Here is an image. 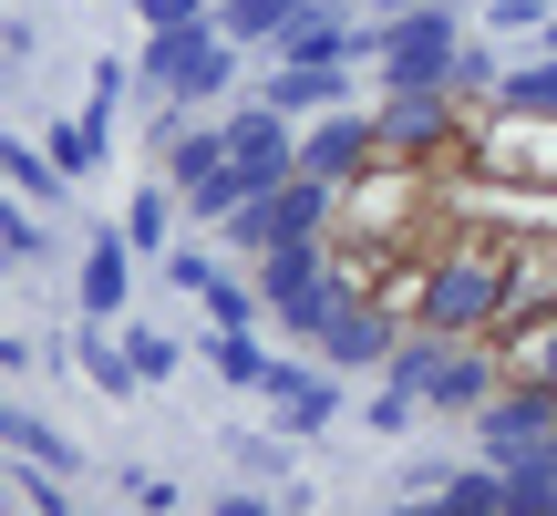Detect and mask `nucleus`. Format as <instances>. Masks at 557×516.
<instances>
[{
    "instance_id": "f257e3e1",
    "label": "nucleus",
    "mask_w": 557,
    "mask_h": 516,
    "mask_svg": "<svg viewBox=\"0 0 557 516\" xmlns=\"http://www.w3.org/2000/svg\"><path fill=\"white\" fill-rule=\"evenodd\" d=\"M506 238L517 228H455V238L434 248V269H423V331L444 341H496L506 331Z\"/></svg>"
},
{
    "instance_id": "f03ea898",
    "label": "nucleus",
    "mask_w": 557,
    "mask_h": 516,
    "mask_svg": "<svg viewBox=\"0 0 557 516\" xmlns=\"http://www.w3.org/2000/svg\"><path fill=\"white\" fill-rule=\"evenodd\" d=\"M465 176L506 186V197H557V114H537V103H485L465 124Z\"/></svg>"
},
{
    "instance_id": "7ed1b4c3",
    "label": "nucleus",
    "mask_w": 557,
    "mask_h": 516,
    "mask_svg": "<svg viewBox=\"0 0 557 516\" xmlns=\"http://www.w3.org/2000/svg\"><path fill=\"white\" fill-rule=\"evenodd\" d=\"M434 207H444L434 165L372 156V165H361L351 186H341V228H331V238H361V248H413L423 228H434Z\"/></svg>"
},
{
    "instance_id": "20e7f679",
    "label": "nucleus",
    "mask_w": 557,
    "mask_h": 516,
    "mask_svg": "<svg viewBox=\"0 0 557 516\" xmlns=\"http://www.w3.org/2000/svg\"><path fill=\"white\" fill-rule=\"evenodd\" d=\"M465 124H475V103L455 83H382V103H372L382 156H403V165H465Z\"/></svg>"
},
{
    "instance_id": "39448f33",
    "label": "nucleus",
    "mask_w": 557,
    "mask_h": 516,
    "mask_svg": "<svg viewBox=\"0 0 557 516\" xmlns=\"http://www.w3.org/2000/svg\"><path fill=\"white\" fill-rule=\"evenodd\" d=\"M145 94H176V103H218L238 94V41L218 21H186V32H145V62H135Z\"/></svg>"
},
{
    "instance_id": "423d86ee",
    "label": "nucleus",
    "mask_w": 557,
    "mask_h": 516,
    "mask_svg": "<svg viewBox=\"0 0 557 516\" xmlns=\"http://www.w3.org/2000/svg\"><path fill=\"white\" fill-rule=\"evenodd\" d=\"M465 52V0H423V11H393L382 21V83H444Z\"/></svg>"
},
{
    "instance_id": "0eeeda50",
    "label": "nucleus",
    "mask_w": 557,
    "mask_h": 516,
    "mask_svg": "<svg viewBox=\"0 0 557 516\" xmlns=\"http://www.w3.org/2000/svg\"><path fill=\"white\" fill-rule=\"evenodd\" d=\"M135 258H145V248L124 238V228H94V238L73 248V310L114 331V320L135 310Z\"/></svg>"
},
{
    "instance_id": "6e6552de",
    "label": "nucleus",
    "mask_w": 557,
    "mask_h": 516,
    "mask_svg": "<svg viewBox=\"0 0 557 516\" xmlns=\"http://www.w3.org/2000/svg\"><path fill=\"white\" fill-rule=\"evenodd\" d=\"M403 331H413V320H403L393 299H341V310H331V331H320L310 352L331 361V372H382V361L403 352Z\"/></svg>"
},
{
    "instance_id": "1a4fd4ad",
    "label": "nucleus",
    "mask_w": 557,
    "mask_h": 516,
    "mask_svg": "<svg viewBox=\"0 0 557 516\" xmlns=\"http://www.w3.org/2000/svg\"><path fill=\"white\" fill-rule=\"evenodd\" d=\"M341 382H351V372H331V361H269V382H259V393L278 403V434H289V444H310V434H331V423H341Z\"/></svg>"
},
{
    "instance_id": "9d476101",
    "label": "nucleus",
    "mask_w": 557,
    "mask_h": 516,
    "mask_svg": "<svg viewBox=\"0 0 557 516\" xmlns=\"http://www.w3.org/2000/svg\"><path fill=\"white\" fill-rule=\"evenodd\" d=\"M496 393H506V352H496V341H444L434 382H423V414H455V423H475Z\"/></svg>"
},
{
    "instance_id": "9b49d317",
    "label": "nucleus",
    "mask_w": 557,
    "mask_h": 516,
    "mask_svg": "<svg viewBox=\"0 0 557 516\" xmlns=\"http://www.w3.org/2000/svg\"><path fill=\"white\" fill-rule=\"evenodd\" d=\"M475 444H485L496 465L527 455V444H557V382H506V393L475 414Z\"/></svg>"
},
{
    "instance_id": "f8f14e48",
    "label": "nucleus",
    "mask_w": 557,
    "mask_h": 516,
    "mask_svg": "<svg viewBox=\"0 0 557 516\" xmlns=\"http://www.w3.org/2000/svg\"><path fill=\"white\" fill-rule=\"evenodd\" d=\"M248 279L269 290V320H278V310H299V299H320L341 279V248L331 238H278L269 258H248Z\"/></svg>"
},
{
    "instance_id": "ddd939ff",
    "label": "nucleus",
    "mask_w": 557,
    "mask_h": 516,
    "mask_svg": "<svg viewBox=\"0 0 557 516\" xmlns=\"http://www.w3.org/2000/svg\"><path fill=\"white\" fill-rule=\"evenodd\" d=\"M372 156H382V135H372V114H351V103H331V114L299 124V165H310V176H341V186H351Z\"/></svg>"
},
{
    "instance_id": "4468645a",
    "label": "nucleus",
    "mask_w": 557,
    "mask_h": 516,
    "mask_svg": "<svg viewBox=\"0 0 557 516\" xmlns=\"http://www.w3.org/2000/svg\"><path fill=\"white\" fill-rule=\"evenodd\" d=\"M557 310V228H517L506 238V331Z\"/></svg>"
},
{
    "instance_id": "2eb2a0df",
    "label": "nucleus",
    "mask_w": 557,
    "mask_h": 516,
    "mask_svg": "<svg viewBox=\"0 0 557 516\" xmlns=\"http://www.w3.org/2000/svg\"><path fill=\"white\" fill-rule=\"evenodd\" d=\"M351 73H361V62H269L248 94H259V103H278L289 124H310V114H331V103L351 94Z\"/></svg>"
},
{
    "instance_id": "dca6fc26",
    "label": "nucleus",
    "mask_w": 557,
    "mask_h": 516,
    "mask_svg": "<svg viewBox=\"0 0 557 516\" xmlns=\"http://www.w3.org/2000/svg\"><path fill=\"white\" fill-rule=\"evenodd\" d=\"M269 218H278V238H331L341 228V176H310V165H299V176L269 197Z\"/></svg>"
},
{
    "instance_id": "f3484780",
    "label": "nucleus",
    "mask_w": 557,
    "mask_h": 516,
    "mask_svg": "<svg viewBox=\"0 0 557 516\" xmlns=\"http://www.w3.org/2000/svg\"><path fill=\"white\" fill-rule=\"evenodd\" d=\"M310 11H320V0H218V32L238 41V52H278Z\"/></svg>"
},
{
    "instance_id": "a211bd4d",
    "label": "nucleus",
    "mask_w": 557,
    "mask_h": 516,
    "mask_svg": "<svg viewBox=\"0 0 557 516\" xmlns=\"http://www.w3.org/2000/svg\"><path fill=\"white\" fill-rule=\"evenodd\" d=\"M218 165H227V124H197V114H186L176 135H156V176L197 186V176H218Z\"/></svg>"
},
{
    "instance_id": "6ab92c4d",
    "label": "nucleus",
    "mask_w": 557,
    "mask_h": 516,
    "mask_svg": "<svg viewBox=\"0 0 557 516\" xmlns=\"http://www.w3.org/2000/svg\"><path fill=\"white\" fill-rule=\"evenodd\" d=\"M207 372H218L227 393H259V382H269V341L238 331V320H207Z\"/></svg>"
},
{
    "instance_id": "aec40b11",
    "label": "nucleus",
    "mask_w": 557,
    "mask_h": 516,
    "mask_svg": "<svg viewBox=\"0 0 557 516\" xmlns=\"http://www.w3.org/2000/svg\"><path fill=\"white\" fill-rule=\"evenodd\" d=\"M176 218H186V186H176V176H145V186H135V207H124V238H135L145 258H165Z\"/></svg>"
},
{
    "instance_id": "412c9836",
    "label": "nucleus",
    "mask_w": 557,
    "mask_h": 516,
    "mask_svg": "<svg viewBox=\"0 0 557 516\" xmlns=\"http://www.w3.org/2000/svg\"><path fill=\"white\" fill-rule=\"evenodd\" d=\"M423 506H444V516H506V465L485 455V465H444V486Z\"/></svg>"
},
{
    "instance_id": "4be33fe9",
    "label": "nucleus",
    "mask_w": 557,
    "mask_h": 516,
    "mask_svg": "<svg viewBox=\"0 0 557 516\" xmlns=\"http://www.w3.org/2000/svg\"><path fill=\"white\" fill-rule=\"evenodd\" d=\"M0 423H11V455H32V465H52V476H83V444L62 434L52 414H32V403H11V414H0Z\"/></svg>"
},
{
    "instance_id": "5701e85b",
    "label": "nucleus",
    "mask_w": 557,
    "mask_h": 516,
    "mask_svg": "<svg viewBox=\"0 0 557 516\" xmlns=\"http://www.w3.org/2000/svg\"><path fill=\"white\" fill-rule=\"evenodd\" d=\"M444 83H455V94H465V103L485 114V103L506 94V62H496V41H465V52H455V73H444Z\"/></svg>"
},
{
    "instance_id": "b1692460",
    "label": "nucleus",
    "mask_w": 557,
    "mask_h": 516,
    "mask_svg": "<svg viewBox=\"0 0 557 516\" xmlns=\"http://www.w3.org/2000/svg\"><path fill=\"white\" fill-rule=\"evenodd\" d=\"M0 176H11V197H52V186H73L52 165V145H0Z\"/></svg>"
},
{
    "instance_id": "393cba45",
    "label": "nucleus",
    "mask_w": 557,
    "mask_h": 516,
    "mask_svg": "<svg viewBox=\"0 0 557 516\" xmlns=\"http://www.w3.org/2000/svg\"><path fill=\"white\" fill-rule=\"evenodd\" d=\"M114 331H124V352H135V372H145V382H176V361H186V352L156 331V320H114Z\"/></svg>"
},
{
    "instance_id": "a878e982",
    "label": "nucleus",
    "mask_w": 557,
    "mask_h": 516,
    "mask_svg": "<svg viewBox=\"0 0 557 516\" xmlns=\"http://www.w3.org/2000/svg\"><path fill=\"white\" fill-rule=\"evenodd\" d=\"M361 423H372V434H393V444H403V434H413V423H423V393H403V382H382V393L361 403Z\"/></svg>"
},
{
    "instance_id": "bb28decb",
    "label": "nucleus",
    "mask_w": 557,
    "mask_h": 516,
    "mask_svg": "<svg viewBox=\"0 0 557 516\" xmlns=\"http://www.w3.org/2000/svg\"><path fill=\"white\" fill-rule=\"evenodd\" d=\"M41 248H52V228H41V218H32V197H21L11 218H0V258H11V269H32Z\"/></svg>"
},
{
    "instance_id": "cd10ccee",
    "label": "nucleus",
    "mask_w": 557,
    "mask_h": 516,
    "mask_svg": "<svg viewBox=\"0 0 557 516\" xmlns=\"http://www.w3.org/2000/svg\"><path fill=\"white\" fill-rule=\"evenodd\" d=\"M278 455H289V434H227V465L238 476H278Z\"/></svg>"
},
{
    "instance_id": "c85d7f7f",
    "label": "nucleus",
    "mask_w": 557,
    "mask_h": 516,
    "mask_svg": "<svg viewBox=\"0 0 557 516\" xmlns=\"http://www.w3.org/2000/svg\"><path fill=\"white\" fill-rule=\"evenodd\" d=\"M145 32H186V21H218V0H135Z\"/></svg>"
},
{
    "instance_id": "c756f323",
    "label": "nucleus",
    "mask_w": 557,
    "mask_h": 516,
    "mask_svg": "<svg viewBox=\"0 0 557 516\" xmlns=\"http://www.w3.org/2000/svg\"><path fill=\"white\" fill-rule=\"evenodd\" d=\"M114 496H124V506H156V516H165V506H176V476H156V465H135V476H114Z\"/></svg>"
},
{
    "instance_id": "7c9ffc66",
    "label": "nucleus",
    "mask_w": 557,
    "mask_h": 516,
    "mask_svg": "<svg viewBox=\"0 0 557 516\" xmlns=\"http://www.w3.org/2000/svg\"><path fill=\"white\" fill-rule=\"evenodd\" d=\"M227 258L218 248H165V279H176V290H207V279H218Z\"/></svg>"
},
{
    "instance_id": "2f4dec72",
    "label": "nucleus",
    "mask_w": 557,
    "mask_h": 516,
    "mask_svg": "<svg viewBox=\"0 0 557 516\" xmlns=\"http://www.w3.org/2000/svg\"><path fill=\"white\" fill-rule=\"evenodd\" d=\"M0 52H11V73H21V62H32V52H41V32H32V21H21V11H11V21H0Z\"/></svg>"
},
{
    "instance_id": "473e14b6",
    "label": "nucleus",
    "mask_w": 557,
    "mask_h": 516,
    "mask_svg": "<svg viewBox=\"0 0 557 516\" xmlns=\"http://www.w3.org/2000/svg\"><path fill=\"white\" fill-rule=\"evenodd\" d=\"M372 11H382V21H393V11H423V0H372Z\"/></svg>"
},
{
    "instance_id": "72a5a7b5",
    "label": "nucleus",
    "mask_w": 557,
    "mask_h": 516,
    "mask_svg": "<svg viewBox=\"0 0 557 516\" xmlns=\"http://www.w3.org/2000/svg\"><path fill=\"white\" fill-rule=\"evenodd\" d=\"M537 41H547V52H557V11H547V32H537Z\"/></svg>"
}]
</instances>
